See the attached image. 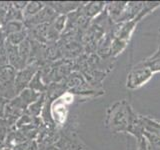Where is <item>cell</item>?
<instances>
[{
	"mask_svg": "<svg viewBox=\"0 0 160 150\" xmlns=\"http://www.w3.org/2000/svg\"><path fill=\"white\" fill-rule=\"evenodd\" d=\"M56 145L60 150H81L85 148L83 147L82 142L77 137L73 136L72 132L61 135Z\"/></svg>",
	"mask_w": 160,
	"mask_h": 150,
	"instance_id": "obj_6",
	"label": "cell"
},
{
	"mask_svg": "<svg viewBox=\"0 0 160 150\" xmlns=\"http://www.w3.org/2000/svg\"><path fill=\"white\" fill-rule=\"evenodd\" d=\"M41 76H42V73L39 70V71L34 75V77L31 80V82H30L28 88L37 93L43 94V92L46 90V85L41 81Z\"/></svg>",
	"mask_w": 160,
	"mask_h": 150,
	"instance_id": "obj_12",
	"label": "cell"
},
{
	"mask_svg": "<svg viewBox=\"0 0 160 150\" xmlns=\"http://www.w3.org/2000/svg\"><path fill=\"white\" fill-rule=\"evenodd\" d=\"M12 6V2L6 1H0V22L3 25L6 22L7 15L9 13V10Z\"/></svg>",
	"mask_w": 160,
	"mask_h": 150,
	"instance_id": "obj_14",
	"label": "cell"
},
{
	"mask_svg": "<svg viewBox=\"0 0 160 150\" xmlns=\"http://www.w3.org/2000/svg\"><path fill=\"white\" fill-rule=\"evenodd\" d=\"M140 62H141L144 66L148 67L151 70L153 74L160 72V47H158L156 49V51L152 55H150L149 57L141 60Z\"/></svg>",
	"mask_w": 160,
	"mask_h": 150,
	"instance_id": "obj_10",
	"label": "cell"
},
{
	"mask_svg": "<svg viewBox=\"0 0 160 150\" xmlns=\"http://www.w3.org/2000/svg\"><path fill=\"white\" fill-rule=\"evenodd\" d=\"M153 76V72L148 67L139 62L130 70L126 78V88L135 90L146 84Z\"/></svg>",
	"mask_w": 160,
	"mask_h": 150,
	"instance_id": "obj_3",
	"label": "cell"
},
{
	"mask_svg": "<svg viewBox=\"0 0 160 150\" xmlns=\"http://www.w3.org/2000/svg\"><path fill=\"white\" fill-rule=\"evenodd\" d=\"M106 3L105 2H89L85 5H81V14L86 18L94 17L98 15L100 12H104Z\"/></svg>",
	"mask_w": 160,
	"mask_h": 150,
	"instance_id": "obj_9",
	"label": "cell"
},
{
	"mask_svg": "<svg viewBox=\"0 0 160 150\" xmlns=\"http://www.w3.org/2000/svg\"><path fill=\"white\" fill-rule=\"evenodd\" d=\"M39 71V65L37 62L29 63L23 69H20L16 73L15 77V90L16 94H19L23 90L27 89L34 75Z\"/></svg>",
	"mask_w": 160,
	"mask_h": 150,
	"instance_id": "obj_4",
	"label": "cell"
},
{
	"mask_svg": "<svg viewBox=\"0 0 160 150\" xmlns=\"http://www.w3.org/2000/svg\"><path fill=\"white\" fill-rule=\"evenodd\" d=\"M104 124L113 133H128L136 140L144 136L141 115L134 111L126 99L110 104L105 115Z\"/></svg>",
	"mask_w": 160,
	"mask_h": 150,
	"instance_id": "obj_1",
	"label": "cell"
},
{
	"mask_svg": "<svg viewBox=\"0 0 160 150\" xmlns=\"http://www.w3.org/2000/svg\"><path fill=\"white\" fill-rule=\"evenodd\" d=\"M136 150H150L147 140L144 136L141 139L137 140V149Z\"/></svg>",
	"mask_w": 160,
	"mask_h": 150,
	"instance_id": "obj_15",
	"label": "cell"
},
{
	"mask_svg": "<svg viewBox=\"0 0 160 150\" xmlns=\"http://www.w3.org/2000/svg\"><path fill=\"white\" fill-rule=\"evenodd\" d=\"M44 99H45V97L42 94L41 96L36 100V101L33 102L32 104H30L27 108V114L30 115V116H34V117L38 116V115L40 114V112H41L42 107L44 105V102H45Z\"/></svg>",
	"mask_w": 160,
	"mask_h": 150,
	"instance_id": "obj_13",
	"label": "cell"
},
{
	"mask_svg": "<svg viewBox=\"0 0 160 150\" xmlns=\"http://www.w3.org/2000/svg\"><path fill=\"white\" fill-rule=\"evenodd\" d=\"M58 15H66L81 7V2H44Z\"/></svg>",
	"mask_w": 160,
	"mask_h": 150,
	"instance_id": "obj_7",
	"label": "cell"
},
{
	"mask_svg": "<svg viewBox=\"0 0 160 150\" xmlns=\"http://www.w3.org/2000/svg\"><path fill=\"white\" fill-rule=\"evenodd\" d=\"M141 123H142L144 133H147L160 138V121L152 117L141 115Z\"/></svg>",
	"mask_w": 160,
	"mask_h": 150,
	"instance_id": "obj_8",
	"label": "cell"
},
{
	"mask_svg": "<svg viewBox=\"0 0 160 150\" xmlns=\"http://www.w3.org/2000/svg\"><path fill=\"white\" fill-rule=\"evenodd\" d=\"M0 150H12V149H10V148L5 147V148H2V149H0Z\"/></svg>",
	"mask_w": 160,
	"mask_h": 150,
	"instance_id": "obj_17",
	"label": "cell"
},
{
	"mask_svg": "<svg viewBox=\"0 0 160 150\" xmlns=\"http://www.w3.org/2000/svg\"><path fill=\"white\" fill-rule=\"evenodd\" d=\"M81 150H87L86 148H84V149H81Z\"/></svg>",
	"mask_w": 160,
	"mask_h": 150,
	"instance_id": "obj_19",
	"label": "cell"
},
{
	"mask_svg": "<svg viewBox=\"0 0 160 150\" xmlns=\"http://www.w3.org/2000/svg\"><path fill=\"white\" fill-rule=\"evenodd\" d=\"M144 3L145 2H126V5H125L123 11L116 23L127 22L134 19L135 17H137L138 14L141 12V10L144 7Z\"/></svg>",
	"mask_w": 160,
	"mask_h": 150,
	"instance_id": "obj_5",
	"label": "cell"
},
{
	"mask_svg": "<svg viewBox=\"0 0 160 150\" xmlns=\"http://www.w3.org/2000/svg\"><path fill=\"white\" fill-rule=\"evenodd\" d=\"M45 4L43 2H39V1H30L27 3L26 7L23 10V17L24 20H26L30 17L34 16L37 13H39L41 10L44 8Z\"/></svg>",
	"mask_w": 160,
	"mask_h": 150,
	"instance_id": "obj_11",
	"label": "cell"
},
{
	"mask_svg": "<svg viewBox=\"0 0 160 150\" xmlns=\"http://www.w3.org/2000/svg\"><path fill=\"white\" fill-rule=\"evenodd\" d=\"M27 3H28L27 1H14V2H12V5L15 8H17L18 10H21V11H23L24 8L26 7Z\"/></svg>",
	"mask_w": 160,
	"mask_h": 150,
	"instance_id": "obj_16",
	"label": "cell"
},
{
	"mask_svg": "<svg viewBox=\"0 0 160 150\" xmlns=\"http://www.w3.org/2000/svg\"><path fill=\"white\" fill-rule=\"evenodd\" d=\"M17 70L11 65L0 66V98L9 100L16 96L15 77Z\"/></svg>",
	"mask_w": 160,
	"mask_h": 150,
	"instance_id": "obj_2",
	"label": "cell"
},
{
	"mask_svg": "<svg viewBox=\"0 0 160 150\" xmlns=\"http://www.w3.org/2000/svg\"><path fill=\"white\" fill-rule=\"evenodd\" d=\"M158 47H160V30H159V44H158Z\"/></svg>",
	"mask_w": 160,
	"mask_h": 150,
	"instance_id": "obj_18",
	"label": "cell"
}]
</instances>
